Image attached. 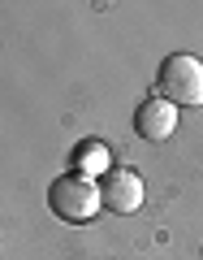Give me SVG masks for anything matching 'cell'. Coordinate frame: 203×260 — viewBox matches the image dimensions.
Here are the masks:
<instances>
[{"mask_svg":"<svg viewBox=\"0 0 203 260\" xmlns=\"http://www.w3.org/2000/svg\"><path fill=\"white\" fill-rule=\"evenodd\" d=\"M74 174H87V178H91L95 174V169H104V165H108V152H104V143H83V152H78V156H74Z\"/></svg>","mask_w":203,"mask_h":260,"instance_id":"obj_5","label":"cell"},{"mask_svg":"<svg viewBox=\"0 0 203 260\" xmlns=\"http://www.w3.org/2000/svg\"><path fill=\"white\" fill-rule=\"evenodd\" d=\"M134 130H139V139H147V143H165L177 130V104H169L165 95L143 100L139 109H134Z\"/></svg>","mask_w":203,"mask_h":260,"instance_id":"obj_4","label":"cell"},{"mask_svg":"<svg viewBox=\"0 0 203 260\" xmlns=\"http://www.w3.org/2000/svg\"><path fill=\"white\" fill-rule=\"evenodd\" d=\"M48 208H52L61 221H95L104 208V195H100V182L87 174H61L52 186H48Z\"/></svg>","mask_w":203,"mask_h":260,"instance_id":"obj_1","label":"cell"},{"mask_svg":"<svg viewBox=\"0 0 203 260\" xmlns=\"http://www.w3.org/2000/svg\"><path fill=\"white\" fill-rule=\"evenodd\" d=\"M100 195H104V208H112V213H139L147 200V186L134 169H108L100 178Z\"/></svg>","mask_w":203,"mask_h":260,"instance_id":"obj_3","label":"cell"},{"mask_svg":"<svg viewBox=\"0 0 203 260\" xmlns=\"http://www.w3.org/2000/svg\"><path fill=\"white\" fill-rule=\"evenodd\" d=\"M160 95L177 109H194L203 104V61L190 52H173L160 61V78H156Z\"/></svg>","mask_w":203,"mask_h":260,"instance_id":"obj_2","label":"cell"}]
</instances>
